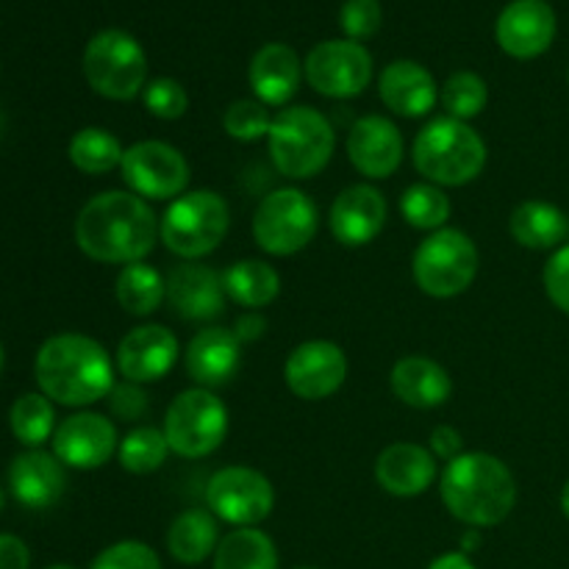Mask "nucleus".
I'll list each match as a JSON object with an SVG mask.
<instances>
[{
    "instance_id": "obj_1",
    "label": "nucleus",
    "mask_w": 569,
    "mask_h": 569,
    "mask_svg": "<svg viewBox=\"0 0 569 569\" xmlns=\"http://www.w3.org/2000/svg\"><path fill=\"white\" fill-rule=\"evenodd\" d=\"M159 242V217L148 200L126 189L94 194L76 217V244L98 264H137Z\"/></svg>"
},
{
    "instance_id": "obj_2",
    "label": "nucleus",
    "mask_w": 569,
    "mask_h": 569,
    "mask_svg": "<svg viewBox=\"0 0 569 569\" xmlns=\"http://www.w3.org/2000/svg\"><path fill=\"white\" fill-rule=\"evenodd\" d=\"M39 392L67 409H87L114 389V361L87 333H56L44 339L33 361Z\"/></svg>"
},
{
    "instance_id": "obj_3",
    "label": "nucleus",
    "mask_w": 569,
    "mask_h": 569,
    "mask_svg": "<svg viewBox=\"0 0 569 569\" xmlns=\"http://www.w3.org/2000/svg\"><path fill=\"white\" fill-rule=\"evenodd\" d=\"M439 495L450 515L467 528H495L515 511L517 481L503 459L483 450H465L448 461L439 478Z\"/></svg>"
},
{
    "instance_id": "obj_4",
    "label": "nucleus",
    "mask_w": 569,
    "mask_h": 569,
    "mask_svg": "<svg viewBox=\"0 0 569 569\" xmlns=\"http://www.w3.org/2000/svg\"><path fill=\"white\" fill-rule=\"evenodd\" d=\"M487 142L465 120L437 117L428 122L411 144V161L428 183L437 187H467L487 167Z\"/></svg>"
},
{
    "instance_id": "obj_5",
    "label": "nucleus",
    "mask_w": 569,
    "mask_h": 569,
    "mask_svg": "<svg viewBox=\"0 0 569 569\" xmlns=\"http://www.w3.org/2000/svg\"><path fill=\"white\" fill-rule=\"evenodd\" d=\"M267 148L281 176L309 181L331 164L337 137L331 120L322 111L311 106H287L272 117Z\"/></svg>"
},
{
    "instance_id": "obj_6",
    "label": "nucleus",
    "mask_w": 569,
    "mask_h": 569,
    "mask_svg": "<svg viewBox=\"0 0 569 569\" xmlns=\"http://www.w3.org/2000/svg\"><path fill=\"white\" fill-rule=\"evenodd\" d=\"M231 209L220 192L189 189L181 198L170 200L159 220V239L181 261H200L214 253L228 237Z\"/></svg>"
},
{
    "instance_id": "obj_7",
    "label": "nucleus",
    "mask_w": 569,
    "mask_h": 569,
    "mask_svg": "<svg viewBox=\"0 0 569 569\" xmlns=\"http://www.w3.org/2000/svg\"><path fill=\"white\" fill-rule=\"evenodd\" d=\"M481 264L476 242L459 228H439L417 244L411 256V278L428 298L450 300L472 287Z\"/></svg>"
},
{
    "instance_id": "obj_8",
    "label": "nucleus",
    "mask_w": 569,
    "mask_h": 569,
    "mask_svg": "<svg viewBox=\"0 0 569 569\" xmlns=\"http://www.w3.org/2000/svg\"><path fill=\"white\" fill-rule=\"evenodd\" d=\"M83 78L100 98L126 103L148 87V56L128 31L106 28L87 42Z\"/></svg>"
},
{
    "instance_id": "obj_9",
    "label": "nucleus",
    "mask_w": 569,
    "mask_h": 569,
    "mask_svg": "<svg viewBox=\"0 0 569 569\" xmlns=\"http://www.w3.org/2000/svg\"><path fill=\"white\" fill-rule=\"evenodd\" d=\"M320 228L317 203L298 187L272 189L253 211V239L259 250L276 259L309 248Z\"/></svg>"
},
{
    "instance_id": "obj_10",
    "label": "nucleus",
    "mask_w": 569,
    "mask_h": 569,
    "mask_svg": "<svg viewBox=\"0 0 569 569\" xmlns=\"http://www.w3.org/2000/svg\"><path fill=\"white\" fill-rule=\"evenodd\" d=\"M164 431L170 450L181 459H206L228 437V406L211 389H183L164 415Z\"/></svg>"
},
{
    "instance_id": "obj_11",
    "label": "nucleus",
    "mask_w": 569,
    "mask_h": 569,
    "mask_svg": "<svg viewBox=\"0 0 569 569\" xmlns=\"http://www.w3.org/2000/svg\"><path fill=\"white\" fill-rule=\"evenodd\" d=\"M206 509L233 528H256L276 509V489L256 467H222L206 483Z\"/></svg>"
},
{
    "instance_id": "obj_12",
    "label": "nucleus",
    "mask_w": 569,
    "mask_h": 569,
    "mask_svg": "<svg viewBox=\"0 0 569 569\" xmlns=\"http://www.w3.org/2000/svg\"><path fill=\"white\" fill-rule=\"evenodd\" d=\"M122 181L128 192L139 194L142 200H176L189 192L192 167L187 156L170 142L161 139H142L126 148L122 156Z\"/></svg>"
},
{
    "instance_id": "obj_13",
    "label": "nucleus",
    "mask_w": 569,
    "mask_h": 569,
    "mask_svg": "<svg viewBox=\"0 0 569 569\" xmlns=\"http://www.w3.org/2000/svg\"><path fill=\"white\" fill-rule=\"evenodd\" d=\"M303 78L322 98H359L372 83V56L353 39H326L306 56Z\"/></svg>"
},
{
    "instance_id": "obj_14",
    "label": "nucleus",
    "mask_w": 569,
    "mask_h": 569,
    "mask_svg": "<svg viewBox=\"0 0 569 569\" xmlns=\"http://www.w3.org/2000/svg\"><path fill=\"white\" fill-rule=\"evenodd\" d=\"M348 356L331 339L300 342L283 365V381L289 392L309 403L333 398L348 381Z\"/></svg>"
},
{
    "instance_id": "obj_15",
    "label": "nucleus",
    "mask_w": 569,
    "mask_h": 569,
    "mask_svg": "<svg viewBox=\"0 0 569 569\" xmlns=\"http://www.w3.org/2000/svg\"><path fill=\"white\" fill-rule=\"evenodd\" d=\"M181 356L178 337L167 326L148 322V326L131 328L120 339L114 353V367L122 376V381L133 383H153L170 376Z\"/></svg>"
},
{
    "instance_id": "obj_16",
    "label": "nucleus",
    "mask_w": 569,
    "mask_h": 569,
    "mask_svg": "<svg viewBox=\"0 0 569 569\" xmlns=\"http://www.w3.org/2000/svg\"><path fill=\"white\" fill-rule=\"evenodd\" d=\"M120 448V437L109 417L98 411H78L59 422L53 433L56 459L72 470H100Z\"/></svg>"
},
{
    "instance_id": "obj_17",
    "label": "nucleus",
    "mask_w": 569,
    "mask_h": 569,
    "mask_svg": "<svg viewBox=\"0 0 569 569\" xmlns=\"http://www.w3.org/2000/svg\"><path fill=\"white\" fill-rule=\"evenodd\" d=\"M556 11L548 0H511L495 22L500 50L517 61H531L548 53L556 39Z\"/></svg>"
},
{
    "instance_id": "obj_18",
    "label": "nucleus",
    "mask_w": 569,
    "mask_h": 569,
    "mask_svg": "<svg viewBox=\"0 0 569 569\" xmlns=\"http://www.w3.org/2000/svg\"><path fill=\"white\" fill-rule=\"evenodd\" d=\"M348 159L367 181H387L403 164V137L400 128L383 114H365L348 131Z\"/></svg>"
},
{
    "instance_id": "obj_19",
    "label": "nucleus",
    "mask_w": 569,
    "mask_h": 569,
    "mask_svg": "<svg viewBox=\"0 0 569 569\" xmlns=\"http://www.w3.org/2000/svg\"><path fill=\"white\" fill-rule=\"evenodd\" d=\"M167 306L187 322H211L226 311L228 295L222 272L200 261H183L164 276Z\"/></svg>"
},
{
    "instance_id": "obj_20",
    "label": "nucleus",
    "mask_w": 569,
    "mask_h": 569,
    "mask_svg": "<svg viewBox=\"0 0 569 569\" xmlns=\"http://www.w3.org/2000/svg\"><path fill=\"white\" fill-rule=\"evenodd\" d=\"M389 217L387 198L372 183L345 187L331 203V233L342 248H365L376 242Z\"/></svg>"
},
{
    "instance_id": "obj_21",
    "label": "nucleus",
    "mask_w": 569,
    "mask_h": 569,
    "mask_svg": "<svg viewBox=\"0 0 569 569\" xmlns=\"http://www.w3.org/2000/svg\"><path fill=\"white\" fill-rule=\"evenodd\" d=\"M183 367L192 378L194 387H203L214 392L217 387H226L242 367V342L231 328L209 326L189 339L183 350Z\"/></svg>"
},
{
    "instance_id": "obj_22",
    "label": "nucleus",
    "mask_w": 569,
    "mask_h": 569,
    "mask_svg": "<svg viewBox=\"0 0 569 569\" xmlns=\"http://www.w3.org/2000/svg\"><path fill=\"white\" fill-rule=\"evenodd\" d=\"M439 459L417 442H392L376 461V481L392 498H420L437 483Z\"/></svg>"
},
{
    "instance_id": "obj_23",
    "label": "nucleus",
    "mask_w": 569,
    "mask_h": 569,
    "mask_svg": "<svg viewBox=\"0 0 569 569\" xmlns=\"http://www.w3.org/2000/svg\"><path fill=\"white\" fill-rule=\"evenodd\" d=\"M439 83L420 61L398 59L387 64L378 76V94L392 114L417 120L428 117L439 103Z\"/></svg>"
},
{
    "instance_id": "obj_24",
    "label": "nucleus",
    "mask_w": 569,
    "mask_h": 569,
    "mask_svg": "<svg viewBox=\"0 0 569 569\" xmlns=\"http://www.w3.org/2000/svg\"><path fill=\"white\" fill-rule=\"evenodd\" d=\"M9 489L20 506L31 511H44L61 500L67 489L64 465L56 453L26 450L9 467Z\"/></svg>"
},
{
    "instance_id": "obj_25",
    "label": "nucleus",
    "mask_w": 569,
    "mask_h": 569,
    "mask_svg": "<svg viewBox=\"0 0 569 569\" xmlns=\"http://www.w3.org/2000/svg\"><path fill=\"white\" fill-rule=\"evenodd\" d=\"M248 81L256 100H261L267 109H281L298 94L303 81V61L289 44L270 42L256 50L250 59Z\"/></svg>"
},
{
    "instance_id": "obj_26",
    "label": "nucleus",
    "mask_w": 569,
    "mask_h": 569,
    "mask_svg": "<svg viewBox=\"0 0 569 569\" xmlns=\"http://www.w3.org/2000/svg\"><path fill=\"white\" fill-rule=\"evenodd\" d=\"M389 387L400 403L411 409H439L453 395V378L428 356H403L389 372Z\"/></svg>"
},
{
    "instance_id": "obj_27",
    "label": "nucleus",
    "mask_w": 569,
    "mask_h": 569,
    "mask_svg": "<svg viewBox=\"0 0 569 569\" xmlns=\"http://www.w3.org/2000/svg\"><path fill=\"white\" fill-rule=\"evenodd\" d=\"M509 233L526 250H559L567 244L569 217L548 200H522L509 217Z\"/></svg>"
},
{
    "instance_id": "obj_28",
    "label": "nucleus",
    "mask_w": 569,
    "mask_h": 569,
    "mask_svg": "<svg viewBox=\"0 0 569 569\" xmlns=\"http://www.w3.org/2000/svg\"><path fill=\"white\" fill-rule=\"evenodd\" d=\"M220 539V522L209 509H187L172 520L167 531V550L176 561L194 567L214 556Z\"/></svg>"
},
{
    "instance_id": "obj_29",
    "label": "nucleus",
    "mask_w": 569,
    "mask_h": 569,
    "mask_svg": "<svg viewBox=\"0 0 569 569\" xmlns=\"http://www.w3.org/2000/svg\"><path fill=\"white\" fill-rule=\"evenodd\" d=\"M222 287L231 303L259 311L281 295V276L264 259H242L222 270Z\"/></svg>"
},
{
    "instance_id": "obj_30",
    "label": "nucleus",
    "mask_w": 569,
    "mask_h": 569,
    "mask_svg": "<svg viewBox=\"0 0 569 569\" xmlns=\"http://www.w3.org/2000/svg\"><path fill=\"white\" fill-rule=\"evenodd\" d=\"M117 303L131 317H150L167 303V281L153 264L137 261L126 264L114 283Z\"/></svg>"
},
{
    "instance_id": "obj_31",
    "label": "nucleus",
    "mask_w": 569,
    "mask_h": 569,
    "mask_svg": "<svg viewBox=\"0 0 569 569\" xmlns=\"http://www.w3.org/2000/svg\"><path fill=\"white\" fill-rule=\"evenodd\" d=\"M214 569H278V548L259 528H233L214 550Z\"/></svg>"
},
{
    "instance_id": "obj_32",
    "label": "nucleus",
    "mask_w": 569,
    "mask_h": 569,
    "mask_svg": "<svg viewBox=\"0 0 569 569\" xmlns=\"http://www.w3.org/2000/svg\"><path fill=\"white\" fill-rule=\"evenodd\" d=\"M72 167L81 170L83 176H106V172L117 170L122 164V148L120 139L111 131L98 126H87L81 131H76V137L70 139V148H67Z\"/></svg>"
},
{
    "instance_id": "obj_33",
    "label": "nucleus",
    "mask_w": 569,
    "mask_h": 569,
    "mask_svg": "<svg viewBox=\"0 0 569 569\" xmlns=\"http://www.w3.org/2000/svg\"><path fill=\"white\" fill-rule=\"evenodd\" d=\"M9 426L11 433L20 445H26L28 450L42 448L48 439H53L56 433V409L53 400L44 398L42 392H28L11 403L9 411Z\"/></svg>"
},
{
    "instance_id": "obj_34",
    "label": "nucleus",
    "mask_w": 569,
    "mask_h": 569,
    "mask_svg": "<svg viewBox=\"0 0 569 569\" xmlns=\"http://www.w3.org/2000/svg\"><path fill=\"white\" fill-rule=\"evenodd\" d=\"M170 442H167L164 431L156 426H137L120 439L117 448V459L120 467L131 476H150V472L161 470L170 459Z\"/></svg>"
},
{
    "instance_id": "obj_35",
    "label": "nucleus",
    "mask_w": 569,
    "mask_h": 569,
    "mask_svg": "<svg viewBox=\"0 0 569 569\" xmlns=\"http://www.w3.org/2000/svg\"><path fill=\"white\" fill-rule=\"evenodd\" d=\"M450 211H453L450 198L445 194L442 187H437V183H411L403 192V198H400V214H403V220L409 222L411 228H417V231H439V228L448 226Z\"/></svg>"
},
{
    "instance_id": "obj_36",
    "label": "nucleus",
    "mask_w": 569,
    "mask_h": 569,
    "mask_svg": "<svg viewBox=\"0 0 569 569\" xmlns=\"http://www.w3.org/2000/svg\"><path fill=\"white\" fill-rule=\"evenodd\" d=\"M439 100H442L445 114L453 117V120H476L489 103V87L478 72L472 70H459L442 83V92H439Z\"/></svg>"
},
{
    "instance_id": "obj_37",
    "label": "nucleus",
    "mask_w": 569,
    "mask_h": 569,
    "mask_svg": "<svg viewBox=\"0 0 569 569\" xmlns=\"http://www.w3.org/2000/svg\"><path fill=\"white\" fill-rule=\"evenodd\" d=\"M270 109L256 98L233 100L226 109V114H222V128L237 142H259V139L270 133Z\"/></svg>"
},
{
    "instance_id": "obj_38",
    "label": "nucleus",
    "mask_w": 569,
    "mask_h": 569,
    "mask_svg": "<svg viewBox=\"0 0 569 569\" xmlns=\"http://www.w3.org/2000/svg\"><path fill=\"white\" fill-rule=\"evenodd\" d=\"M142 100H144V109H148L156 120H164V122L181 120L189 109V94L187 89H183V83L167 76L148 81V87H144L142 92Z\"/></svg>"
},
{
    "instance_id": "obj_39",
    "label": "nucleus",
    "mask_w": 569,
    "mask_h": 569,
    "mask_svg": "<svg viewBox=\"0 0 569 569\" xmlns=\"http://www.w3.org/2000/svg\"><path fill=\"white\" fill-rule=\"evenodd\" d=\"M89 569H161V559L150 545L139 539H122L100 550Z\"/></svg>"
},
{
    "instance_id": "obj_40",
    "label": "nucleus",
    "mask_w": 569,
    "mask_h": 569,
    "mask_svg": "<svg viewBox=\"0 0 569 569\" xmlns=\"http://www.w3.org/2000/svg\"><path fill=\"white\" fill-rule=\"evenodd\" d=\"M381 3L378 0H345L342 11H339V26H342L345 37L353 42H365L381 31Z\"/></svg>"
},
{
    "instance_id": "obj_41",
    "label": "nucleus",
    "mask_w": 569,
    "mask_h": 569,
    "mask_svg": "<svg viewBox=\"0 0 569 569\" xmlns=\"http://www.w3.org/2000/svg\"><path fill=\"white\" fill-rule=\"evenodd\" d=\"M542 287L550 303L569 317V242L553 250L542 270Z\"/></svg>"
},
{
    "instance_id": "obj_42",
    "label": "nucleus",
    "mask_w": 569,
    "mask_h": 569,
    "mask_svg": "<svg viewBox=\"0 0 569 569\" xmlns=\"http://www.w3.org/2000/svg\"><path fill=\"white\" fill-rule=\"evenodd\" d=\"M106 400H109L111 417L122 422L142 420L150 409L148 392L142 389V383H133V381H117Z\"/></svg>"
},
{
    "instance_id": "obj_43",
    "label": "nucleus",
    "mask_w": 569,
    "mask_h": 569,
    "mask_svg": "<svg viewBox=\"0 0 569 569\" xmlns=\"http://www.w3.org/2000/svg\"><path fill=\"white\" fill-rule=\"evenodd\" d=\"M431 450L437 459L453 461L465 453V437L459 433V428L453 426H437L431 431Z\"/></svg>"
},
{
    "instance_id": "obj_44",
    "label": "nucleus",
    "mask_w": 569,
    "mask_h": 569,
    "mask_svg": "<svg viewBox=\"0 0 569 569\" xmlns=\"http://www.w3.org/2000/svg\"><path fill=\"white\" fill-rule=\"evenodd\" d=\"M31 567V550L20 537L0 533V569H28Z\"/></svg>"
},
{
    "instance_id": "obj_45",
    "label": "nucleus",
    "mask_w": 569,
    "mask_h": 569,
    "mask_svg": "<svg viewBox=\"0 0 569 569\" xmlns=\"http://www.w3.org/2000/svg\"><path fill=\"white\" fill-rule=\"evenodd\" d=\"M231 331L237 333V339L242 345L259 342V339L264 337V331H267V320L259 315V311H244V315L239 317L237 326H233Z\"/></svg>"
},
{
    "instance_id": "obj_46",
    "label": "nucleus",
    "mask_w": 569,
    "mask_h": 569,
    "mask_svg": "<svg viewBox=\"0 0 569 569\" xmlns=\"http://www.w3.org/2000/svg\"><path fill=\"white\" fill-rule=\"evenodd\" d=\"M428 569H478L470 561V556L461 553V550H453V553H442L428 565Z\"/></svg>"
},
{
    "instance_id": "obj_47",
    "label": "nucleus",
    "mask_w": 569,
    "mask_h": 569,
    "mask_svg": "<svg viewBox=\"0 0 569 569\" xmlns=\"http://www.w3.org/2000/svg\"><path fill=\"white\" fill-rule=\"evenodd\" d=\"M478 545H481V531H478V528H470V531H467L465 537H461V553L470 556L472 550L478 548Z\"/></svg>"
},
{
    "instance_id": "obj_48",
    "label": "nucleus",
    "mask_w": 569,
    "mask_h": 569,
    "mask_svg": "<svg viewBox=\"0 0 569 569\" xmlns=\"http://www.w3.org/2000/svg\"><path fill=\"white\" fill-rule=\"evenodd\" d=\"M559 503H561V515H565L567 520H569V481L565 483V489H561V498H559Z\"/></svg>"
},
{
    "instance_id": "obj_49",
    "label": "nucleus",
    "mask_w": 569,
    "mask_h": 569,
    "mask_svg": "<svg viewBox=\"0 0 569 569\" xmlns=\"http://www.w3.org/2000/svg\"><path fill=\"white\" fill-rule=\"evenodd\" d=\"M48 569H76V567H70V565H53V567H48Z\"/></svg>"
},
{
    "instance_id": "obj_50",
    "label": "nucleus",
    "mask_w": 569,
    "mask_h": 569,
    "mask_svg": "<svg viewBox=\"0 0 569 569\" xmlns=\"http://www.w3.org/2000/svg\"><path fill=\"white\" fill-rule=\"evenodd\" d=\"M3 126H6V117H3V111H0V131H3Z\"/></svg>"
},
{
    "instance_id": "obj_51",
    "label": "nucleus",
    "mask_w": 569,
    "mask_h": 569,
    "mask_svg": "<svg viewBox=\"0 0 569 569\" xmlns=\"http://www.w3.org/2000/svg\"><path fill=\"white\" fill-rule=\"evenodd\" d=\"M3 503H6V498H3V489H0V511H3Z\"/></svg>"
},
{
    "instance_id": "obj_52",
    "label": "nucleus",
    "mask_w": 569,
    "mask_h": 569,
    "mask_svg": "<svg viewBox=\"0 0 569 569\" xmlns=\"http://www.w3.org/2000/svg\"><path fill=\"white\" fill-rule=\"evenodd\" d=\"M0 370H3V345H0Z\"/></svg>"
},
{
    "instance_id": "obj_53",
    "label": "nucleus",
    "mask_w": 569,
    "mask_h": 569,
    "mask_svg": "<svg viewBox=\"0 0 569 569\" xmlns=\"http://www.w3.org/2000/svg\"><path fill=\"white\" fill-rule=\"evenodd\" d=\"M298 569H315V567H298Z\"/></svg>"
}]
</instances>
